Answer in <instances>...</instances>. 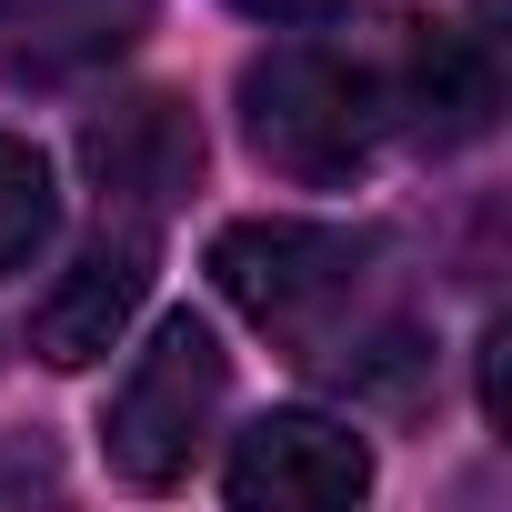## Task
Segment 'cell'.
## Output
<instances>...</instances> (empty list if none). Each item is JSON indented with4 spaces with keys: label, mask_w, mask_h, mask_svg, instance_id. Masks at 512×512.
<instances>
[{
    "label": "cell",
    "mask_w": 512,
    "mask_h": 512,
    "mask_svg": "<svg viewBox=\"0 0 512 512\" xmlns=\"http://www.w3.org/2000/svg\"><path fill=\"white\" fill-rule=\"evenodd\" d=\"M372 231H342V221H292V211H262V221H231L211 231V292L251 322L272 332L282 352H322L342 332V312L362 302L372 282Z\"/></svg>",
    "instance_id": "obj_1"
},
{
    "label": "cell",
    "mask_w": 512,
    "mask_h": 512,
    "mask_svg": "<svg viewBox=\"0 0 512 512\" xmlns=\"http://www.w3.org/2000/svg\"><path fill=\"white\" fill-rule=\"evenodd\" d=\"M382 121H392L382 81L362 61L322 51V41H282V51H262L241 71V131H251V151H262L282 181H312V191L362 181Z\"/></svg>",
    "instance_id": "obj_2"
},
{
    "label": "cell",
    "mask_w": 512,
    "mask_h": 512,
    "mask_svg": "<svg viewBox=\"0 0 512 512\" xmlns=\"http://www.w3.org/2000/svg\"><path fill=\"white\" fill-rule=\"evenodd\" d=\"M221 392H231V362H221L211 322L171 312V322L131 352V372H121V392H111V412H101V452H111V472L141 482V492L181 482L191 452H201V432L221 422Z\"/></svg>",
    "instance_id": "obj_3"
},
{
    "label": "cell",
    "mask_w": 512,
    "mask_h": 512,
    "mask_svg": "<svg viewBox=\"0 0 512 512\" xmlns=\"http://www.w3.org/2000/svg\"><path fill=\"white\" fill-rule=\"evenodd\" d=\"M81 171H91L101 211H121L131 231H151V221L181 211L191 181H201V121H191L171 91L111 101V111L81 121Z\"/></svg>",
    "instance_id": "obj_4"
},
{
    "label": "cell",
    "mask_w": 512,
    "mask_h": 512,
    "mask_svg": "<svg viewBox=\"0 0 512 512\" xmlns=\"http://www.w3.org/2000/svg\"><path fill=\"white\" fill-rule=\"evenodd\" d=\"M221 492L241 512H332V502H362L372 492V452L332 412H262L231 442Z\"/></svg>",
    "instance_id": "obj_5"
},
{
    "label": "cell",
    "mask_w": 512,
    "mask_h": 512,
    "mask_svg": "<svg viewBox=\"0 0 512 512\" xmlns=\"http://www.w3.org/2000/svg\"><path fill=\"white\" fill-rule=\"evenodd\" d=\"M382 111H402V131L422 151H462L492 131L502 111V81H492V41L482 31H452V21H412L402 31V61L382 81Z\"/></svg>",
    "instance_id": "obj_6"
},
{
    "label": "cell",
    "mask_w": 512,
    "mask_h": 512,
    "mask_svg": "<svg viewBox=\"0 0 512 512\" xmlns=\"http://www.w3.org/2000/svg\"><path fill=\"white\" fill-rule=\"evenodd\" d=\"M141 292H151V231H121V241H91L81 262L41 292V312H31V352L51 362V372H91L121 332H131V312H141Z\"/></svg>",
    "instance_id": "obj_7"
},
{
    "label": "cell",
    "mask_w": 512,
    "mask_h": 512,
    "mask_svg": "<svg viewBox=\"0 0 512 512\" xmlns=\"http://www.w3.org/2000/svg\"><path fill=\"white\" fill-rule=\"evenodd\" d=\"M161 0H0V31H11L21 61H51V71H81V61H111L151 31Z\"/></svg>",
    "instance_id": "obj_8"
},
{
    "label": "cell",
    "mask_w": 512,
    "mask_h": 512,
    "mask_svg": "<svg viewBox=\"0 0 512 512\" xmlns=\"http://www.w3.org/2000/svg\"><path fill=\"white\" fill-rule=\"evenodd\" d=\"M61 221V191H51V161L21 141V131H0V282H11L31 251L51 241Z\"/></svg>",
    "instance_id": "obj_9"
},
{
    "label": "cell",
    "mask_w": 512,
    "mask_h": 512,
    "mask_svg": "<svg viewBox=\"0 0 512 512\" xmlns=\"http://www.w3.org/2000/svg\"><path fill=\"white\" fill-rule=\"evenodd\" d=\"M231 11H251V21H342L352 0H231Z\"/></svg>",
    "instance_id": "obj_10"
}]
</instances>
